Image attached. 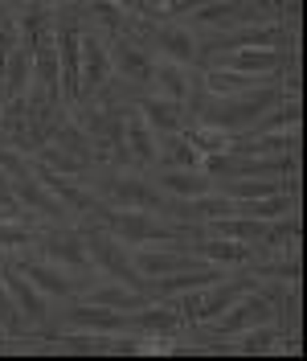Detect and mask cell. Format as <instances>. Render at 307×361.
Returning a JSON list of instances; mask_svg holds the SVG:
<instances>
[{
	"label": "cell",
	"mask_w": 307,
	"mask_h": 361,
	"mask_svg": "<svg viewBox=\"0 0 307 361\" xmlns=\"http://www.w3.org/2000/svg\"><path fill=\"white\" fill-rule=\"evenodd\" d=\"M279 99V87L270 82V87H258V90H246V99L242 94H230V99H209L205 107H201V123H209V128H221V132H238V128H254L258 119H263Z\"/></svg>",
	"instance_id": "6da1fadb"
},
{
	"label": "cell",
	"mask_w": 307,
	"mask_h": 361,
	"mask_svg": "<svg viewBox=\"0 0 307 361\" xmlns=\"http://www.w3.org/2000/svg\"><path fill=\"white\" fill-rule=\"evenodd\" d=\"M99 222L107 226L115 238L135 243V247H156V243H173L176 230L152 218V209H135V205H119V209H103Z\"/></svg>",
	"instance_id": "7a4b0ae2"
},
{
	"label": "cell",
	"mask_w": 307,
	"mask_h": 361,
	"mask_svg": "<svg viewBox=\"0 0 307 361\" xmlns=\"http://www.w3.org/2000/svg\"><path fill=\"white\" fill-rule=\"evenodd\" d=\"M283 45H295V29H283L279 21H266V25H246V29L238 25L234 33H221L209 49L225 54V49H283Z\"/></svg>",
	"instance_id": "3957f363"
},
{
	"label": "cell",
	"mask_w": 307,
	"mask_h": 361,
	"mask_svg": "<svg viewBox=\"0 0 307 361\" xmlns=\"http://www.w3.org/2000/svg\"><path fill=\"white\" fill-rule=\"evenodd\" d=\"M266 320H279V308H275L263 292H246V295H238L213 324H218L221 337H234V333H246V329L266 324Z\"/></svg>",
	"instance_id": "277c9868"
},
{
	"label": "cell",
	"mask_w": 307,
	"mask_h": 361,
	"mask_svg": "<svg viewBox=\"0 0 307 361\" xmlns=\"http://www.w3.org/2000/svg\"><path fill=\"white\" fill-rule=\"evenodd\" d=\"M87 250H90V267L107 271L111 279H119V283H127V288H139V271H135V263L127 259V250L119 247L115 238H107V234H90Z\"/></svg>",
	"instance_id": "5b68a950"
},
{
	"label": "cell",
	"mask_w": 307,
	"mask_h": 361,
	"mask_svg": "<svg viewBox=\"0 0 307 361\" xmlns=\"http://www.w3.org/2000/svg\"><path fill=\"white\" fill-rule=\"evenodd\" d=\"M58 78H62V99L78 103V82H82V33L74 25L58 29Z\"/></svg>",
	"instance_id": "8992f818"
},
{
	"label": "cell",
	"mask_w": 307,
	"mask_h": 361,
	"mask_svg": "<svg viewBox=\"0 0 307 361\" xmlns=\"http://www.w3.org/2000/svg\"><path fill=\"white\" fill-rule=\"evenodd\" d=\"M17 263H21L17 271H21L45 300H62V295H70L74 283H78V275H70L66 267H58V263H49V259H29V255H21Z\"/></svg>",
	"instance_id": "52a82bcc"
},
{
	"label": "cell",
	"mask_w": 307,
	"mask_h": 361,
	"mask_svg": "<svg viewBox=\"0 0 307 361\" xmlns=\"http://www.w3.org/2000/svg\"><path fill=\"white\" fill-rule=\"evenodd\" d=\"M37 247L49 263H58V267H66L70 275H82L90 271V250H87V238H78V234H45L37 238Z\"/></svg>",
	"instance_id": "ba28073f"
},
{
	"label": "cell",
	"mask_w": 307,
	"mask_h": 361,
	"mask_svg": "<svg viewBox=\"0 0 307 361\" xmlns=\"http://www.w3.org/2000/svg\"><path fill=\"white\" fill-rule=\"evenodd\" d=\"M132 263H135V271H139V279H164V275H173V271L201 267L197 259H189V255H180V250H156V247H139Z\"/></svg>",
	"instance_id": "9c48e42d"
},
{
	"label": "cell",
	"mask_w": 307,
	"mask_h": 361,
	"mask_svg": "<svg viewBox=\"0 0 307 361\" xmlns=\"http://www.w3.org/2000/svg\"><path fill=\"white\" fill-rule=\"evenodd\" d=\"M270 87V78H258V74H242V70H225V66H209L205 70V90L213 99H230V94H246V90Z\"/></svg>",
	"instance_id": "30bf717a"
},
{
	"label": "cell",
	"mask_w": 307,
	"mask_h": 361,
	"mask_svg": "<svg viewBox=\"0 0 307 361\" xmlns=\"http://www.w3.org/2000/svg\"><path fill=\"white\" fill-rule=\"evenodd\" d=\"M254 292V283L250 279H225V283H209V288H201V324H209V320H218L238 295Z\"/></svg>",
	"instance_id": "8fae6325"
},
{
	"label": "cell",
	"mask_w": 307,
	"mask_h": 361,
	"mask_svg": "<svg viewBox=\"0 0 307 361\" xmlns=\"http://www.w3.org/2000/svg\"><path fill=\"white\" fill-rule=\"evenodd\" d=\"M107 74H111L107 45L99 42V37H87V33H82V82H78V99L103 87V82H107Z\"/></svg>",
	"instance_id": "7c38bea8"
},
{
	"label": "cell",
	"mask_w": 307,
	"mask_h": 361,
	"mask_svg": "<svg viewBox=\"0 0 307 361\" xmlns=\"http://www.w3.org/2000/svg\"><path fill=\"white\" fill-rule=\"evenodd\" d=\"M111 70H119L132 82H148L152 78V58L144 54V45L127 42V37H115V45H111Z\"/></svg>",
	"instance_id": "4fadbf2b"
},
{
	"label": "cell",
	"mask_w": 307,
	"mask_h": 361,
	"mask_svg": "<svg viewBox=\"0 0 307 361\" xmlns=\"http://www.w3.org/2000/svg\"><path fill=\"white\" fill-rule=\"evenodd\" d=\"M152 33H156V49L164 54V62L189 66V62L197 58V37H193L189 29H180V25H160Z\"/></svg>",
	"instance_id": "5bb4252c"
},
{
	"label": "cell",
	"mask_w": 307,
	"mask_h": 361,
	"mask_svg": "<svg viewBox=\"0 0 307 361\" xmlns=\"http://www.w3.org/2000/svg\"><path fill=\"white\" fill-rule=\"evenodd\" d=\"M13 197H21V205H29L33 214H45V218H62V205L58 197L45 189L37 173H21V177H13Z\"/></svg>",
	"instance_id": "9a60e30c"
},
{
	"label": "cell",
	"mask_w": 307,
	"mask_h": 361,
	"mask_svg": "<svg viewBox=\"0 0 307 361\" xmlns=\"http://www.w3.org/2000/svg\"><path fill=\"white\" fill-rule=\"evenodd\" d=\"M37 180H42L54 197H58V205H62V209H90V205H94L90 189L74 185L66 173H54V169H45V164H42V169H37Z\"/></svg>",
	"instance_id": "2e32d148"
},
{
	"label": "cell",
	"mask_w": 307,
	"mask_h": 361,
	"mask_svg": "<svg viewBox=\"0 0 307 361\" xmlns=\"http://www.w3.org/2000/svg\"><path fill=\"white\" fill-rule=\"evenodd\" d=\"M87 304H94V308H115V312H139L144 308V295H139V288H127V283L111 279L103 288H90Z\"/></svg>",
	"instance_id": "e0dca14e"
},
{
	"label": "cell",
	"mask_w": 307,
	"mask_h": 361,
	"mask_svg": "<svg viewBox=\"0 0 307 361\" xmlns=\"http://www.w3.org/2000/svg\"><path fill=\"white\" fill-rule=\"evenodd\" d=\"M160 193L193 202L201 193H209V173H205V169H168V173L160 177Z\"/></svg>",
	"instance_id": "ac0fdd59"
},
{
	"label": "cell",
	"mask_w": 307,
	"mask_h": 361,
	"mask_svg": "<svg viewBox=\"0 0 307 361\" xmlns=\"http://www.w3.org/2000/svg\"><path fill=\"white\" fill-rule=\"evenodd\" d=\"M4 74H8V99H13V103H25V99H29V82H33V45L17 42Z\"/></svg>",
	"instance_id": "d6986e66"
},
{
	"label": "cell",
	"mask_w": 307,
	"mask_h": 361,
	"mask_svg": "<svg viewBox=\"0 0 307 361\" xmlns=\"http://www.w3.org/2000/svg\"><path fill=\"white\" fill-rule=\"evenodd\" d=\"M123 148H127V157L144 160V164H152V160L160 157L156 132L144 123V115H127V119H123Z\"/></svg>",
	"instance_id": "ffe728a7"
},
{
	"label": "cell",
	"mask_w": 307,
	"mask_h": 361,
	"mask_svg": "<svg viewBox=\"0 0 307 361\" xmlns=\"http://www.w3.org/2000/svg\"><path fill=\"white\" fill-rule=\"evenodd\" d=\"M180 135L197 148L201 157H221V152H234V132H221V128H209V123H184Z\"/></svg>",
	"instance_id": "44dd1931"
},
{
	"label": "cell",
	"mask_w": 307,
	"mask_h": 361,
	"mask_svg": "<svg viewBox=\"0 0 307 361\" xmlns=\"http://www.w3.org/2000/svg\"><path fill=\"white\" fill-rule=\"evenodd\" d=\"M144 123L152 128L156 135L160 132H180L184 128V103H176V99H144Z\"/></svg>",
	"instance_id": "7402d4cb"
},
{
	"label": "cell",
	"mask_w": 307,
	"mask_h": 361,
	"mask_svg": "<svg viewBox=\"0 0 307 361\" xmlns=\"http://www.w3.org/2000/svg\"><path fill=\"white\" fill-rule=\"evenodd\" d=\"M127 329H135V333H148V337H173L176 329H184V324H180L176 308H168V304H156V308H144L135 320H127Z\"/></svg>",
	"instance_id": "603a6c76"
},
{
	"label": "cell",
	"mask_w": 307,
	"mask_h": 361,
	"mask_svg": "<svg viewBox=\"0 0 307 361\" xmlns=\"http://www.w3.org/2000/svg\"><path fill=\"white\" fill-rule=\"evenodd\" d=\"M152 78H156V87H160V99H176V103L193 99V82H189V70L184 66L160 62V66H152Z\"/></svg>",
	"instance_id": "cb8c5ba5"
},
{
	"label": "cell",
	"mask_w": 307,
	"mask_h": 361,
	"mask_svg": "<svg viewBox=\"0 0 307 361\" xmlns=\"http://www.w3.org/2000/svg\"><path fill=\"white\" fill-rule=\"evenodd\" d=\"M299 119H303L299 99H295V94H287V99H279V103H275L258 123H254V128H258L254 135H263V132H299Z\"/></svg>",
	"instance_id": "d4e9b609"
},
{
	"label": "cell",
	"mask_w": 307,
	"mask_h": 361,
	"mask_svg": "<svg viewBox=\"0 0 307 361\" xmlns=\"http://www.w3.org/2000/svg\"><path fill=\"white\" fill-rule=\"evenodd\" d=\"M111 193H115V202L119 205H135V209H160V197H156V189L148 185V180L139 177H119L115 185H111Z\"/></svg>",
	"instance_id": "484cf974"
},
{
	"label": "cell",
	"mask_w": 307,
	"mask_h": 361,
	"mask_svg": "<svg viewBox=\"0 0 307 361\" xmlns=\"http://www.w3.org/2000/svg\"><path fill=\"white\" fill-rule=\"evenodd\" d=\"M197 259H209V263H250V243L209 234V238L197 247Z\"/></svg>",
	"instance_id": "4316f807"
},
{
	"label": "cell",
	"mask_w": 307,
	"mask_h": 361,
	"mask_svg": "<svg viewBox=\"0 0 307 361\" xmlns=\"http://www.w3.org/2000/svg\"><path fill=\"white\" fill-rule=\"evenodd\" d=\"M221 275L218 271H201V267H184V271H173L160 279V295H180V292H193V288H209L218 283Z\"/></svg>",
	"instance_id": "83f0119b"
},
{
	"label": "cell",
	"mask_w": 307,
	"mask_h": 361,
	"mask_svg": "<svg viewBox=\"0 0 307 361\" xmlns=\"http://www.w3.org/2000/svg\"><path fill=\"white\" fill-rule=\"evenodd\" d=\"M74 324L94 329V333H123V329H127V312H115V308H94V304H87L82 312H74Z\"/></svg>",
	"instance_id": "f1b7e54d"
},
{
	"label": "cell",
	"mask_w": 307,
	"mask_h": 361,
	"mask_svg": "<svg viewBox=\"0 0 307 361\" xmlns=\"http://www.w3.org/2000/svg\"><path fill=\"white\" fill-rule=\"evenodd\" d=\"M242 17H250V13H242L238 0H205L201 8H193L197 25H238Z\"/></svg>",
	"instance_id": "f546056e"
},
{
	"label": "cell",
	"mask_w": 307,
	"mask_h": 361,
	"mask_svg": "<svg viewBox=\"0 0 307 361\" xmlns=\"http://www.w3.org/2000/svg\"><path fill=\"white\" fill-rule=\"evenodd\" d=\"M238 349L242 353H275L279 349V324H254V329H246L238 341Z\"/></svg>",
	"instance_id": "4dcf8cb0"
},
{
	"label": "cell",
	"mask_w": 307,
	"mask_h": 361,
	"mask_svg": "<svg viewBox=\"0 0 307 361\" xmlns=\"http://www.w3.org/2000/svg\"><path fill=\"white\" fill-rule=\"evenodd\" d=\"M87 8H90V17L103 25L107 33H115V37L127 29V8H119L115 0H87Z\"/></svg>",
	"instance_id": "1f68e13d"
},
{
	"label": "cell",
	"mask_w": 307,
	"mask_h": 361,
	"mask_svg": "<svg viewBox=\"0 0 307 361\" xmlns=\"http://www.w3.org/2000/svg\"><path fill=\"white\" fill-rule=\"evenodd\" d=\"M37 160H42L45 169H54V173H66V177H74V173L82 169L78 157L66 152V148H58V144H42V148H37Z\"/></svg>",
	"instance_id": "d6a6232c"
},
{
	"label": "cell",
	"mask_w": 307,
	"mask_h": 361,
	"mask_svg": "<svg viewBox=\"0 0 307 361\" xmlns=\"http://www.w3.org/2000/svg\"><path fill=\"white\" fill-rule=\"evenodd\" d=\"M37 243V230L25 222H0V250H25Z\"/></svg>",
	"instance_id": "836d02e7"
},
{
	"label": "cell",
	"mask_w": 307,
	"mask_h": 361,
	"mask_svg": "<svg viewBox=\"0 0 307 361\" xmlns=\"http://www.w3.org/2000/svg\"><path fill=\"white\" fill-rule=\"evenodd\" d=\"M164 152H168V160H173L176 169H201V160H205L197 148L184 140V135H176V132H173V140H168V148H164Z\"/></svg>",
	"instance_id": "e575fe53"
},
{
	"label": "cell",
	"mask_w": 307,
	"mask_h": 361,
	"mask_svg": "<svg viewBox=\"0 0 307 361\" xmlns=\"http://www.w3.org/2000/svg\"><path fill=\"white\" fill-rule=\"evenodd\" d=\"M189 205H193L197 218H209V222H213V218H225V214H234V202H230V197H209V193L193 197Z\"/></svg>",
	"instance_id": "d590c367"
},
{
	"label": "cell",
	"mask_w": 307,
	"mask_h": 361,
	"mask_svg": "<svg viewBox=\"0 0 307 361\" xmlns=\"http://www.w3.org/2000/svg\"><path fill=\"white\" fill-rule=\"evenodd\" d=\"M176 316H180V324H184V329L201 324V288L176 295Z\"/></svg>",
	"instance_id": "8d00e7d4"
},
{
	"label": "cell",
	"mask_w": 307,
	"mask_h": 361,
	"mask_svg": "<svg viewBox=\"0 0 307 361\" xmlns=\"http://www.w3.org/2000/svg\"><path fill=\"white\" fill-rule=\"evenodd\" d=\"M270 279H287V283H299V247H291L283 263H275V267H263Z\"/></svg>",
	"instance_id": "74e56055"
},
{
	"label": "cell",
	"mask_w": 307,
	"mask_h": 361,
	"mask_svg": "<svg viewBox=\"0 0 307 361\" xmlns=\"http://www.w3.org/2000/svg\"><path fill=\"white\" fill-rule=\"evenodd\" d=\"M0 209H4V214H17V209H21V205L13 202V180H8L4 169H0Z\"/></svg>",
	"instance_id": "f35d334b"
},
{
	"label": "cell",
	"mask_w": 307,
	"mask_h": 361,
	"mask_svg": "<svg viewBox=\"0 0 307 361\" xmlns=\"http://www.w3.org/2000/svg\"><path fill=\"white\" fill-rule=\"evenodd\" d=\"M0 320H21V312H17V304H13V295L4 292V279H0Z\"/></svg>",
	"instance_id": "ab89813d"
},
{
	"label": "cell",
	"mask_w": 307,
	"mask_h": 361,
	"mask_svg": "<svg viewBox=\"0 0 307 361\" xmlns=\"http://www.w3.org/2000/svg\"><path fill=\"white\" fill-rule=\"evenodd\" d=\"M201 4H205V0H168V4H164V13H193V8H201Z\"/></svg>",
	"instance_id": "60d3db41"
},
{
	"label": "cell",
	"mask_w": 307,
	"mask_h": 361,
	"mask_svg": "<svg viewBox=\"0 0 307 361\" xmlns=\"http://www.w3.org/2000/svg\"><path fill=\"white\" fill-rule=\"evenodd\" d=\"M295 4H299V0H266L263 8L270 17H279V13H295Z\"/></svg>",
	"instance_id": "b9f144b4"
},
{
	"label": "cell",
	"mask_w": 307,
	"mask_h": 361,
	"mask_svg": "<svg viewBox=\"0 0 307 361\" xmlns=\"http://www.w3.org/2000/svg\"><path fill=\"white\" fill-rule=\"evenodd\" d=\"M115 4H119V8H127V13H135V8H144L139 0H115Z\"/></svg>",
	"instance_id": "7bdbcfd3"
},
{
	"label": "cell",
	"mask_w": 307,
	"mask_h": 361,
	"mask_svg": "<svg viewBox=\"0 0 307 361\" xmlns=\"http://www.w3.org/2000/svg\"><path fill=\"white\" fill-rule=\"evenodd\" d=\"M139 4H144V8H164L168 0H139Z\"/></svg>",
	"instance_id": "ee69618b"
},
{
	"label": "cell",
	"mask_w": 307,
	"mask_h": 361,
	"mask_svg": "<svg viewBox=\"0 0 307 361\" xmlns=\"http://www.w3.org/2000/svg\"><path fill=\"white\" fill-rule=\"evenodd\" d=\"M45 4H54V8H62V4H70V0H45Z\"/></svg>",
	"instance_id": "f6af8a7d"
}]
</instances>
